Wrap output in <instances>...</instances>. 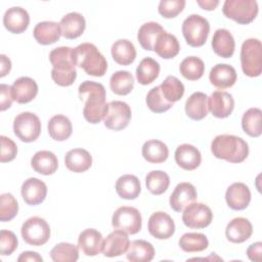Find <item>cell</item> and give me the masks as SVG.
<instances>
[{
	"instance_id": "cell-1",
	"label": "cell",
	"mask_w": 262,
	"mask_h": 262,
	"mask_svg": "<svg viewBox=\"0 0 262 262\" xmlns=\"http://www.w3.org/2000/svg\"><path fill=\"white\" fill-rule=\"evenodd\" d=\"M78 92L80 99L85 100L83 108V116L85 120L91 124L101 122L107 112L104 86L100 83L87 80L80 84Z\"/></svg>"
},
{
	"instance_id": "cell-2",
	"label": "cell",
	"mask_w": 262,
	"mask_h": 262,
	"mask_svg": "<svg viewBox=\"0 0 262 262\" xmlns=\"http://www.w3.org/2000/svg\"><path fill=\"white\" fill-rule=\"evenodd\" d=\"M49 60L53 67L51 78L54 83L62 87L71 86L77 78L76 66L73 60V48L60 46L52 49L49 53Z\"/></svg>"
},
{
	"instance_id": "cell-3",
	"label": "cell",
	"mask_w": 262,
	"mask_h": 262,
	"mask_svg": "<svg viewBox=\"0 0 262 262\" xmlns=\"http://www.w3.org/2000/svg\"><path fill=\"white\" fill-rule=\"evenodd\" d=\"M211 151L217 159L225 160L229 163H242L249 156V145L238 136L221 134L213 139Z\"/></svg>"
},
{
	"instance_id": "cell-4",
	"label": "cell",
	"mask_w": 262,
	"mask_h": 262,
	"mask_svg": "<svg viewBox=\"0 0 262 262\" xmlns=\"http://www.w3.org/2000/svg\"><path fill=\"white\" fill-rule=\"evenodd\" d=\"M73 60L89 76L102 77L107 70L105 57L92 43H82L73 48Z\"/></svg>"
},
{
	"instance_id": "cell-5",
	"label": "cell",
	"mask_w": 262,
	"mask_h": 262,
	"mask_svg": "<svg viewBox=\"0 0 262 262\" xmlns=\"http://www.w3.org/2000/svg\"><path fill=\"white\" fill-rule=\"evenodd\" d=\"M241 66L248 77H259L262 73V44L259 39L244 41L241 48Z\"/></svg>"
},
{
	"instance_id": "cell-6",
	"label": "cell",
	"mask_w": 262,
	"mask_h": 262,
	"mask_svg": "<svg viewBox=\"0 0 262 262\" xmlns=\"http://www.w3.org/2000/svg\"><path fill=\"white\" fill-rule=\"evenodd\" d=\"M210 33V24L200 14H190L182 23V34L191 47L203 46Z\"/></svg>"
},
{
	"instance_id": "cell-7",
	"label": "cell",
	"mask_w": 262,
	"mask_h": 262,
	"mask_svg": "<svg viewBox=\"0 0 262 262\" xmlns=\"http://www.w3.org/2000/svg\"><path fill=\"white\" fill-rule=\"evenodd\" d=\"M258 10V3L255 0H226L222 8V12L227 18L241 25L252 23L256 18Z\"/></svg>"
},
{
	"instance_id": "cell-8",
	"label": "cell",
	"mask_w": 262,
	"mask_h": 262,
	"mask_svg": "<svg viewBox=\"0 0 262 262\" xmlns=\"http://www.w3.org/2000/svg\"><path fill=\"white\" fill-rule=\"evenodd\" d=\"M20 233L23 239L28 245L39 247L48 242L50 237V226L45 219L34 216L24 222Z\"/></svg>"
},
{
	"instance_id": "cell-9",
	"label": "cell",
	"mask_w": 262,
	"mask_h": 262,
	"mask_svg": "<svg viewBox=\"0 0 262 262\" xmlns=\"http://www.w3.org/2000/svg\"><path fill=\"white\" fill-rule=\"evenodd\" d=\"M13 132L24 142L35 141L41 133L40 119L30 112L18 114L13 120Z\"/></svg>"
},
{
	"instance_id": "cell-10",
	"label": "cell",
	"mask_w": 262,
	"mask_h": 262,
	"mask_svg": "<svg viewBox=\"0 0 262 262\" xmlns=\"http://www.w3.org/2000/svg\"><path fill=\"white\" fill-rule=\"evenodd\" d=\"M112 225L115 229L123 230L128 234H135L141 229V214L134 207H120L113 214Z\"/></svg>"
},
{
	"instance_id": "cell-11",
	"label": "cell",
	"mask_w": 262,
	"mask_h": 262,
	"mask_svg": "<svg viewBox=\"0 0 262 262\" xmlns=\"http://www.w3.org/2000/svg\"><path fill=\"white\" fill-rule=\"evenodd\" d=\"M130 106L121 100H115L107 103V112L103 119L104 126L114 131L125 129L131 120Z\"/></svg>"
},
{
	"instance_id": "cell-12",
	"label": "cell",
	"mask_w": 262,
	"mask_h": 262,
	"mask_svg": "<svg viewBox=\"0 0 262 262\" xmlns=\"http://www.w3.org/2000/svg\"><path fill=\"white\" fill-rule=\"evenodd\" d=\"M213 220L211 209L203 203H191L182 214V221L185 226L194 229H202L210 225Z\"/></svg>"
},
{
	"instance_id": "cell-13",
	"label": "cell",
	"mask_w": 262,
	"mask_h": 262,
	"mask_svg": "<svg viewBox=\"0 0 262 262\" xmlns=\"http://www.w3.org/2000/svg\"><path fill=\"white\" fill-rule=\"evenodd\" d=\"M148 232L158 239H167L175 232V223L170 215L159 211L150 215L147 223Z\"/></svg>"
},
{
	"instance_id": "cell-14",
	"label": "cell",
	"mask_w": 262,
	"mask_h": 262,
	"mask_svg": "<svg viewBox=\"0 0 262 262\" xmlns=\"http://www.w3.org/2000/svg\"><path fill=\"white\" fill-rule=\"evenodd\" d=\"M233 108L234 99L228 92L217 90L208 97V110L216 118L224 119L229 117Z\"/></svg>"
},
{
	"instance_id": "cell-15",
	"label": "cell",
	"mask_w": 262,
	"mask_h": 262,
	"mask_svg": "<svg viewBox=\"0 0 262 262\" xmlns=\"http://www.w3.org/2000/svg\"><path fill=\"white\" fill-rule=\"evenodd\" d=\"M196 198V189L191 183L180 182L176 185L170 195V207L175 212H182L188 205L195 202Z\"/></svg>"
},
{
	"instance_id": "cell-16",
	"label": "cell",
	"mask_w": 262,
	"mask_h": 262,
	"mask_svg": "<svg viewBox=\"0 0 262 262\" xmlns=\"http://www.w3.org/2000/svg\"><path fill=\"white\" fill-rule=\"evenodd\" d=\"M30 24V15L28 11L19 6L8 8L3 15V25L5 29L13 34L25 32Z\"/></svg>"
},
{
	"instance_id": "cell-17",
	"label": "cell",
	"mask_w": 262,
	"mask_h": 262,
	"mask_svg": "<svg viewBox=\"0 0 262 262\" xmlns=\"http://www.w3.org/2000/svg\"><path fill=\"white\" fill-rule=\"evenodd\" d=\"M225 200L230 209L245 210L251 202L250 188L243 182H234L226 189Z\"/></svg>"
},
{
	"instance_id": "cell-18",
	"label": "cell",
	"mask_w": 262,
	"mask_h": 262,
	"mask_svg": "<svg viewBox=\"0 0 262 262\" xmlns=\"http://www.w3.org/2000/svg\"><path fill=\"white\" fill-rule=\"evenodd\" d=\"M130 245L128 233L117 229L111 232L103 241L102 254L105 257H118L127 252Z\"/></svg>"
},
{
	"instance_id": "cell-19",
	"label": "cell",
	"mask_w": 262,
	"mask_h": 262,
	"mask_svg": "<svg viewBox=\"0 0 262 262\" xmlns=\"http://www.w3.org/2000/svg\"><path fill=\"white\" fill-rule=\"evenodd\" d=\"M21 196L23 200L30 206H36L41 204L47 195L46 184L35 177L28 178L21 185Z\"/></svg>"
},
{
	"instance_id": "cell-20",
	"label": "cell",
	"mask_w": 262,
	"mask_h": 262,
	"mask_svg": "<svg viewBox=\"0 0 262 262\" xmlns=\"http://www.w3.org/2000/svg\"><path fill=\"white\" fill-rule=\"evenodd\" d=\"M235 69L227 63H217L209 74V80L213 86L219 89H226L234 85L236 82Z\"/></svg>"
},
{
	"instance_id": "cell-21",
	"label": "cell",
	"mask_w": 262,
	"mask_h": 262,
	"mask_svg": "<svg viewBox=\"0 0 262 262\" xmlns=\"http://www.w3.org/2000/svg\"><path fill=\"white\" fill-rule=\"evenodd\" d=\"M176 164L186 171H192L196 169L202 162V156L200 150L192 144L183 143L179 145L175 150Z\"/></svg>"
},
{
	"instance_id": "cell-22",
	"label": "cell",
	"mask_w": 262,
	"mask_h": 262,
	"mask_svg": "<svg viewBox=\"0 0 262 262\" xmlns=\"http://www.w3.org/2000/svg\"><path fill=\"white\" fill-rule=\"evenodd\" d=\"M253 233L251 222L244 217L233 218L225 228L226 238L233 244H241L248 241Z\"/></svg>"
},
{
	"instance_id": "cell-23",
	"label": "cell",
	"mask_w": 262,
	"mask_h": 262,
	"mask_svg": "<svg viewBox=\"0 0 262 262\" xmlns=\"http://www.w3.org/2000/svg\"><path fill=\"white\" fill-rule=\"evenodd\" d=\"M78 247L86 256H96L102 252L103 238L101 233L94 228L83 230L78 237Z\"/></svg>"
},
{
	"instance_id": "cell-24",
	"label": "cell",
	"mask_w": 262,
	"mask_h": 262,
	"mask_svg": "<svg viewBox=\"0 0 262 262\" xmlns=\"http://www.w3.org/2000/svg\"><path fill=\"white\" fill-rule=\"evenodd\" d=\"M13 99L18 103H28L32 101L38 93L36 81L30 77H20L16 79L12 86Z\"/></svg>"
},
{
	"instance_id": "cell-25",
	"label": "cell",
	"mask_w": 262,
	"mask_h": 262,
	"mask_svg": "<svg viewBox=\"0 0 262 262\" xmlns=\"http://www.w3.org/2000/svg\"><path fill=\"white\" fill-rule=\"evenodd\" d=\"M61 36L66 39H76L80 37L86 28L84 16L79 12H70L62 16L59 23Z\"/></svg>"
},
{
	"instance_id": "cell-26",
	"label": "cell",
	"mask_w": 262,
	"mask_h": 262,
	"mask_svg": "<svg viewBox=\"0 0 262 262\" xmlns=\"http://www.w3.org/2000/svg\"><path fill=\"white\" fill-rule=\"evenodd\" d=\"M212 48L220 57H231L235 49V42L231 33L226 29L216 30L212 38Z\"/></svg>"
},
{
	"instance_id": "cell-27",
	"label": "cell",
	"mask_w": 262,
	"mask_h": 262,
	"mask_svg": "<svg viewBox=\"0 0 262 262\" xmlns=\"http://www.w3.org/2000/svg\"><path fill=\"white\" fill-rule=\"evenodd\" d=\"M64 164L70 171L82 173L91 167L92 157L90 152L84 148H73L66 154Z\"/></svg>"
},
{
	"instance_id": "cell-28",
	"label": "cell",
	"mask_w": 262,
	"mask_h": 262,
	"mask_svg": "<svg viewBox=\"0 0 262 262\" xmlns=\"http://www.w3.org/2000/svg\"><path fill=\"white\" fill-rule=\"evenodd\" d=\"M33 35L39 44H53L58 41L61 36L60 26L55 21H41L35 26Z\"/></svg>"
},
{
	"instance_id": "cell-29",
	"label": "cell",
	"mask_w": 262,
	"mask_h": 262,
	"mask_svg": "<svg viewBox=\"0 0 262 262\" xmlns=\"http://www.w3.org/2000/svg\"><path fill=\"white\" fill-rule=\"evenodd\" d=\"M31 166L39 174L51 175L57 170L58 160L50 150H39L33 156Z\"/></svg>"
},
{
	"instance_id": "cell-30",
	"label": "cell",
	"mask_w": 262,
	"mask_h": 262,
	"mask_svg": "<svg viewBox=\"0 0 262 262\" xmlns=\"http://www.w3.org/2000/svg\"><path fill=\"white\" fill-rule=\"evenodd\" d=\"M208 96L203 92L192 93L185 102V113L188 118L200 121L208 115Z\"/></svg>"
},
{
	"instance_id": "cell-31",
	"label": "cell",
	"mask_w": 262,
	"mask_h": 262,
	"mask_svg": "<svg viewBox=\"0 0 262 262\" xmlns=\"http://www.w3.org/2000/svg\"><path fill=\"white\" fill-rule=\"evenodd\" d=\"M113 59L121 66H129L136 58V49L133 43L127 39H119L112 45Z\"/></svg>"
},
{
	"instance_id": "cell-32",
	"label": "cell",
	"mask_w": 262,
	"mask_h": 262,
	"mask_svg": "<svg viewBox=\"0 0 262 262\" xmlns=\"http://www.w3.org/2000/svg\"><path fill=\"white\" fill-rule=\"evenodd\" d=\"M49 136L56 141H64L70 138L73 126L70 119L63 115H55L48 121L47 125Z\"/></svg>"
},
{
	"instance_id": "cell-33",
	"label": "cell",
	"mask_w": 262,
	"mask_h": 262,
	"mask_svg": "<svg viewBox=\"0 0 262 262\" xmlns=\"http://www.w3.org/2000/svg\"><path fill=\"white\" fill-rule=\"evenodd\" d=\"M142 157L151 164L164 163L169 156L168 146L161 140L150 139L143 143L141 148Z\"/></svg>"
},
{
	"instance_id": "cell-34",
	"label": "cell",
	"mask_w": 262,
	"mask_h": 262,
	"mask_svg": "<svg viewBox=\"0 0 262 262\" xmlns=\"http://www.w3.org/2000/svg\"><path fill=\"white\" fill-rule=\"evenodd\" d=\"M126 257L131 262H149L155 257L154 246L144 239H135L130 243Z\"/></svg>"
},
{
	"instance_id": "cell-35",
	"label": "cell",
	"mask_w": 262,
	"mask_h": 262,
	"mask_svg": "<svg viewBox=\"0 0 262 262\" xmlns=\"http://www.w3.org/2000/svg\"><path fill=\"white\" fill-rule=\"evenodd\" d=\"M164 32L163 27L156 21H148L143 24L137 33V40L144 50H154L155 44L159 36Z\"/></svg>"
},
{
	"instance_id": "cell-36",
	"label": "cell",
	"mask_w": 262,
	"mask_h": 262,
	"mask_svg": "<svg viewBox=\"0 0 262 262\" xmlns=\"http://www.w3.org/2000/svg\"><path fill=\"white\" fill-rule=\"evenodd\" d=\"M116 191L118 195L124 200H135L141 191L140 181L135 175L125 174L118 178Z\"/></svg>"
},
{
	"instance_id": "cell-37",
	"label": "cell",
	"mask_w": 262,
	"mask_h": 262,
	"mask_svg": "<svg viewBox=\"0 0 262 262\" xmlns=\"http://www.w3.org/2000/svg\"><path fill=\"white\" fill-rule=\"evenodd\" d=\"M179 50L180 45L177 38L165 31L159 36L154 47V51L164 59L175 57L179 53Z\"/></svg>"
},
{
	"instance_id": "cell-38",
	"label": "cell",
	"mask_w": 262,
	"mask_h": 262,
	"mask_svg": "<svg viewBox=\"0 0 262 262\" xmlns=\"http://www.w3.org/2000/svg\"><path fill=\"white\" fill-rule=\"evenodd\" d=\"M160 74L159 62L151 57H144L136 69V79L141 85L152 83Z\"/></svg>"
},
{
	"instance_id": "cell-39",
	"label": "cell",
	"mask_w": 262,
	"mask_h": 262,
	"mask_svg": "<svg viewBox=\"0 0 262 262\" xmlns=\"http://www.w3.org/2000/svg\"><path fill=\"white\" fill-rule=\"evenodd\" d=\"M262 112L258 107H251L244 113L242 118L243 130L251 137H259L262 133Z\"/></svg>"
},
{
	"instance_id": "cell-40",
	"label": "cell",
	"mask_w": 262,
	"mask_h": 262,
	"mask_svg": "<svg viewBox=\"0 0 262 262\" xmlns=\"http://www.w3.org/2000/svg\"><path fill=\"white\" fill-rule=\"evenodd\" d=\"M110 87L117 95H127L134 87V78L128 71H117L110 79Z\"/></svg>"
},
{
	"instance_id": "cell-41",
	"label": "cell",
	"mask_w": 262,
	"mask_h": 262,
	"mask_svg": "<svg viewBox=\"0 0 262 262\" xmlns=\"http://www.w3.org/2000/svg\"><path fill=\"white\" fill-rule=\"evenodd\" d=\"M209 246L207 236L199 232H186L179 239V247L187 253L202 252Z\"/></svg>"
},
{
	"instance_id": "cell-42",
	"label": "cell",
	"mask_w": 262,
	"mask_h": 262,
	"mask_svg": "<svg viewBox=\"0 0 262 262\" xmlns=\"http://www.w3.org/2000/svg\"><path fill=\"white\" fill-rule=\"evenodd\" d=\"M180 74L189 81H196L204 75V61L196 56L185 57L179 66Z\"/></svg>"
},
{
	"instance_id": "cell-43",
	"label": "cell",
	"mask_w": 262,
	"mask_h": 262,
	"mask_svg": "<svg viewBox=\"0 0 262 262\" xmlns=\"http://www.w3.org/2000/svg\"><path fill=\"white\" fill-rule=\"evenodd\" d=\"M170 184L169 175L161 170L150 171L145 177V185L150 193L160 195L164 193Z\"/></svg>"
},
{
	"instance_id": "cell-44",
	"label": "cell",
	"mask_w": 262,
	"mask_h": 262,
	"mask_svg": "<svg viewBox=\"0 0 262 262\" xmlns=\"http://www.w3.org/2000/svg\"><path fill=\"white\" fill-rule=\"evenodd\" d=\"M160 88L165 99L171 103L180 100L184 94V85L174 76H168L162 82Z\"/></svg>"
},
{
	"instance_id": "cell-45",
	"label": "cell",
	"mask_w": 262,
	"mask_h": 262,
	"mask_svg": "<svg viewBox=\"0 0 262 262\" xmlns=\"http://www.w3.org/2000/svg\"><path fill=\"white\" fill-rule=\"evenodd\" d=\"M54 262H75L79 259V247L70 243H59L50 251Z\"/></svg>"
},
{
	"instance_id": "cell-46",
	"label": "cell",
	"mask_w": 262,
	"mask_h": 262,
	"mask_svg": "<svg viewBox=\"0 0 262 262\" xmlns=\"http://www.w3.org/2000/svg\"><path fill=\"white\" fill-rule=\"evenodd\" d=\"M145 101H146L147 107L151 112L157 113V114L167 112L168 110H170L173 106V103H171L165 99L164 95L162 94L160 86H156L148 91Z\"/></svg>"
},
{
	"instance_id": "cell-47",
	"label": "cell",
	"mask_w": 262,
	"mask_h": 262,
	"mask_svg": "<svg viewBox=\"0 0 262 262\" xmlns=\"http://www.w3.org/2000/svg\"><path fill=\"white\" fill-rule=\"evenodd\" d=\"M18 212V204L15 198L9 193H3L0 196V220L2 222L12 220Z\"/></svg>"
},
{
	"instance_id": "cell-48",
	"label": "cell",
	"mask_w": 262,
	"mask_h": 262,
	"mask_svg": "<svg viewBox=\"0 0 262 262\" xmlns=\"http://www.w3.org/2000/svg\"><path fill=\"white\" fill-rule=\"evenodd\" d=\"M185 0H162L159 3V13L166 17L172 18L177 16L185 7Z\"/></svg>"
},
{
	"instance_id": "cell-49",
	"label": "cell",
	"mask_w": 262,
	"mask_h": 262,
	"mask_svg": "<svg viewBox=\"0 0 262 262\" xmlns=\"http://www.w3.org/2000/svg\"><path fill=\"white\" fill-rule=\"evenodd\" d=\"M17 237L10 231L2 229L0 231V253L3 256L11 255L17 248Z\"/></svg>"
},
{
	"instance_id": "cell-50",
	"label": "cell",
	"mask_w": 262,
	"mask_h": 262,
	"mask_svg": "<svg viewBox=\"0 0 262 262\" xmlns=\"http://www.w3.org/2000/svg\"><path fill=\"white\" fill-rule=\"evenodd\" d=\"M1 155L0 161L1 163H7L14 160L17 154V146L12 139L1 135Z\"/></svg>"
},
{
	"instance_id": "cell-51",
	"label": "cell",
	"mask_w": 262,
	"mask_h": 262,
	"mask_svg": "<svg viewBox=\"0 0 262 262\" xmlns=\"http://www.w3.org/2000/svg\"><path fill=\"white\" fill-rule=\"evenodd\" d=\"M12 88L9 85L1 84L0 85V110L2 112L9 108L13 101Z\"/></svg>"
},
{
	"instance_id": "cell-52",
	"label": "cell",
	"mask_w": 262,
	"mask_h": 262,
	"mask_svg": "<svg viewBox=\"0 0 262 262\" xmlns=\"http://www.w3.org/2000/svg\"><path fill=\"white\" fill-rule=\"evenodd\" d=\"M247 255L251 261L260 262L262 255V243L257 242L250 245V247L247 249Z\"/></svg>"
},
{
	"instance_id": "cell-53",
	"label": "cell",
	"mask_w": 262,
	"mask_h": 262,
	"mask_svg": "<svg viewBox=\"0 0 262 262\" xmlns=\"http://www.w3.org/2000/svg\"><path fill=\"white\" fill-rule=\"evenodd\" d=\"M17 261L18 262H21V261H32V262H42L43 261V258L36 252H32V251H26V252H23L19 257L17 258Z\"/></svg>"
},
{
	"instance_id": "cell-54",
	"label": "cell",
	"mask_w": 262,
	"mask_h": 262,
	"mask_svg": "<svg viewBox=\"0 0 262 262\" xmlns=\"http://www.w3.org/2000/svg\"><path fill=\"white\" fill-rule=\"evenodd\" d=\"M0 64H1V67H0V77H4L11 70V61L5 54H1L0 55Z\"/></svg>"
},
{
	"instance_id": "cell-55",
	"label": "cell",
	"mask_w": 262,
	"mask_h": 262,
	"mask_svg": "<svg viewBox=\"0 0 262 262\" xmlns=\"http://www.w3.org/2000/svg\"><path fill=\"white\" fill-rule=\"evenodd\" d=\"M196 3L201 6V8L205 10H214L219 4L218 0H196Z\"/></svg>"
}]
</instances>
